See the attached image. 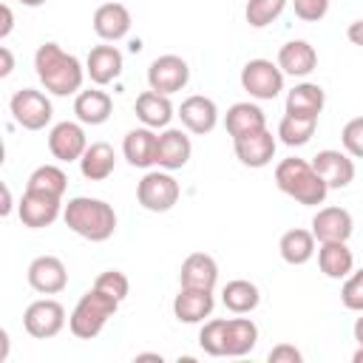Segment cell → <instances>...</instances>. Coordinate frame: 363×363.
<instances>
[{
	"mask_svg": "<svg viewBox=\"0 0 363 363\" xmlns=\"http://www.w3.org/2000/svg\"><path fill=\"white\" fill-rule=\"evenodd\" d=\"M74 113L82 125H102L113 113V99L105 91H96V88L79 91L77 99H74Z\"/></svg>",
	"mask_w": 363,
	"mask_h": 363,
	"instance_id": "28",
	"label": "cell"
},
{
	"mask_svg": "<svg viewBox=\"0 0 363 363\" xmlns=\"http://www.w3.org/2000/svg\"><path fill=\"white\" fill-rule=\"evenodd\" d=\"M315 241H318V238L312 235V230L295 227V230H286V233L281 235L278 252H281V258H284L286 264L301 267V264H306V261L315 255Z\"/></svg>",
	"mask_w": 363,
	"mask_h": 363,
	"instance_id": "30",
	"label": "cell"
},
{
	"mask_svg": "<svg viewBox=\"0 0 363 363\" xmlns=\"http://www.w3.org/2000/svg\"><path fill=\"white\" fill-rule=\"evenodd\" d=\"M116 167V153L108 142H91L79 159V173L88 182H105Z\"/></svg>",
	"mask_w": 363,
	"mask_h": 363,
	"instance_id": "29",
	"label": "cell"
},
{
	"mask_svg": "<svg viewBox=\"0 0 363 363\" xmlns=\"http://www.w3.org/2000/svg\"><path fill=\"white\" fill-rule=\"evenodd\" d=\"M94 31L105 43H116L130 31V11L122 3H102L94 11Z\"/></svg>",
	"mask_w": 363,
	"mask_h": 363,
	"instance_id": "20",
	"label": "cell"
},
{
	"mask_svg": "<svg viewBox=\"0 0 363 363\" xmlns=\"http://www.w3.org/2000/svg\"><path fill=\"white\" fill-rule=\"evenodd\" d=\"M340 301L352 312H363V269H352L340 286Z\"/></svg>",
	"mask_w": 363,
	"mask_h": 363,
	"instance_id": "38",
	"label": "cell"
},
{
	"mask_svg": "<svg viewBox=\"0 0 363 363\" xmlns=\"http://www.w3.org/2000/svg\"><path fill=\"white\" fill-rule=\"evenodd\" d=\"M199 346L210 357H224V349H227V318L204 320V326L199 332Z\"/></svg>",
	"mask_w": 363,
	"mask_h": 363,
	"instance_id": "35",
	"label": "cell"
},
{
	"mask_svg": "<svg viewBox=\"0 0 363 363\" xmlns=\"http://www.w3.org/2000/svg\"><path fill=\"white\" fill-rule=\"evenodd\" d=\"M275 184L281 193H286L289 199H295L298 204H306V207H318L326 201V182L318 176V170L312 167V162L306 159H298V156H289V159H281L278 167H275Z\"/></svg>",
	"mask_w": 363,
	"mask_h": 363,
	"instance_id": "3",
	"label": "cell"
},
{
	"mask_svg": "<svg viewBox=\"0 0 363 363\" xmlns=\"http://www.w3.org/2000/svg\"><path fill=\"white\" fill-rule=\"evenodd\" d=\"M85 74L94 85H108L122 74V51L116 45H94L85 57Z\"/></svg>",
	"mask_w": 363,
	"mask_h": 363,
	"instance_id": "19",
	"label": "cell"
},
{
	"mask_svg": "<svg viewBox=\"0 0 363 363\" xmlns=\"http://www.w3.org/2000/svg\"><path fill=\"white\" fill-rule=\"evenodd\" d=\"M136 360H162V354H136Z\"/></svg>",
	"mask_w": 363,
	"mask_h": 363,
	"instance_id": "49",
	"label": "cell"
},
{
	"mask_svg": "<svg viewBox=\"0 0 363 363\" xmlns=\"http://www.w3.org/2000/svg\"><path fill=\"white\" fill-rule=\"evenodd\" d=\"M190 82V65L179 54H162L147 65V85L164 96L182 91Z\"/></svg>",
	"mask_w": 363,
	"mask_h": 363,
	"instance_id": "9",
	"label": "cell"
},
{
	"mask_svg": "<svg viewBox=\"0 0 363 363\" xmlns=\"http://www.w3.org/2000/svg\"><path fill=\"white\" fill-rule=\"evenodd\" d=\"M11 26H14L11 9H9V6H3V26H0V37H3V40H6L9 34H11Z\"/></svg>",
	"mask_w": 363,
	"mask_h": 363,
	"instance_id": "44",
	"label": "cell"
},
{
	"mask_svg": "<svg viewBox=\"0 0 363 363\" xmlns=\"http://www.w3.org/2000/svg\"><path fill=\"white\" fill-rule=\"evenodd\" d=\"M20 6H28V9H37V6H43L45 0H17Z\"/></svg>",
	"mask_w": 363,
	"mask_h": 363,
	"instance_id": "48",
	"label": "cell"
},
{
	"mask_svg": "<svg viewBox=\"0 0 363 363\" xmlns=\"http://www.w3.org/2000/svg\"><path fill=\"white\" fill-rule=\"evenodd\" d=\"M284 9H286V0H247L244 17L252 28H264L272 20H278L284 14Z\"/></svg>",
	"mask_w": 363,
	"mask_h": 363,
	"instance_id": "36",
	"label": "cell"
},
{
	"mask_svg": "<svg viewBox=\"0 0 363 363\" xmlns=\"http://www.w3.org/2000/svg\"><path fill=\"white\" fill-rule=\"evenodd\" d=\"M352 360H354V363H363V343H357V349H354Z\"/></svg>",
	"mask_w": 363,
	"mask_h": 363,
	"instance_id": "47",
	"label": "cell"
},
{
	"mask_svg": "<svg viewBox=\"0 0 363 363\" xmlns=\"http://www.w3.org/2000/svg\"><path fill=\"white\" fill-rule=\"evenodd\" d=\"M9 111L14 116V122L26 130H43L51 116H54V108H51V99L37 91V88H20L14 91L11 102H9Z\"/></svg>",
	"mask_w": 363,
	"mask_h": 363,
	"instance_id": "7",
	"label": "cell"
},
{
	"mask_svg": "<svg viewBox=\"0 0 363 363\" xmlns=\"http://www.w3.org/2000/svg\"><path fill=\"white\" fill-rule=\"evenodd\" d=\"M329 3H332V0H292V9H295V17H298V20H303V23H318V20L326 17Z\"/></svg>",
	"mask_w": 363,
	"mask_h": 363,
	"instance_id": "40",
	"label": "cell"
},
{
	"mask_svg": "<svg viewBox=\"0 0 363 363\" xmlns=\"http://www.w3.org/2000/svg\"><path fill=\"white\" fill-rule=\"evenodd\" d=\"M34 71L43 88L54 96L79 94L82 79H85V65L74 54L62 51V45L57 43H43L34 51Z\"/></svg>",
	"mask_w": 363,
	"mask_h": 363,
	"instance_id": "1",
	"label": "cell"
},
{
	"mask_svg": "<svg viewBox=\"0 0 363 363\" xmlns=\"http://www.w3.org/2000/svg\"><path fill=\"white\" fill-rule=\"evenodd\" d=\"M88 147V139H85V130H82V122H57L51 130H48V150L57 162H79L82 153Z\"/></svg>",
	"mask_w": 363,
	"mask_h": 363,
	"instance_id": "11",
	"label": "cell"
},
{
	"mask_svg": "<svg viewBox=\"0 0 363 363\" xmlns=\"http://www.w3.org/2000/svg\"><path fill=\"white\" fill-rule=\"evenodd\" d=\"M354 230L352 213L343 207H320L312 218V235L323 244V241H349Z\"/></svg>",
	"mask_w": 363,
	"mask_h": 363,
	"instance_id": "18",
	"label": "cell"
},
{
	"mask_svg": "<svg viewBox=\"0 0 363 363\" xmlns=\"http://www.w3.org/2000/svg\"><path fill=\"white\" fill-rule=\"evenodd\" d=\"M94 286L96 289H102L105 295H111V298H116L119 303L128 298V292H130V284H128V275L125 272H119V269H105L102 275H96V281H94Z\"/></svg>",
	"mask_w": 363,
	"mask_h": 363,
	"instance_id": "37",
	"label": "cell"
},
{
	"mask_svg": "<svg viewBox=\"0 0 363 363\" xmlns=\"http://www.w3.org/2000/svg\"><path fill=\"white\" fill-rule=\"evenodd\" d=\"M62 213V201L57 196H48V193H34V190H26L20 204H17V216L23 221V227L28 230H40V227H51Z\"/></svg>",
	"mask_w": 363,
	"mask_h": 363,
	"instance_id": "10",
	"label": "cell"
},
{
	"mask_svg": "<svg viewBox=\"0 0 363 363\" xmlns=\"http://www.w3.org/2000/svg\"><path fill=\"white\" fill-rule=\"evenodd\" d=\"M318 267L326 278L340 281L354 269V255L346 247V241H323L318 247Z\"/></svg>",
	"mask_w": 363,
	"mask_h": 363,
	"instance_id": "27",
	"label": "cell"
},
{
	"mask_svg": "<svg viewBox=\"0 0 363 363\" xmlns=\"http://www.w3.org/2000/svg\"><path fill=\"white\" fill-rule=\"evenodd\" d=\"M267 360H269V363H301V360H303V354H301L292 343H278L275 349H269Z\"/></svg>",
	"mask_w": 363,
	"mask_h": 363,
	"instance_id": "41",
	"label": "cell"
},
{
	"mask_svg": "<svg viewBox=\"0 0 363 363\" xmlns=\"http://www.w3.org/2000/svg\"><path fill=\"white\" fill-rule=\"evenodd\" d=\"M221 303L233 312V315H247L252 312L258 303H261V292L252 281L247 278H235V281H227L224 289H221Z\"/></svg>",
	"mask_w": 363,
	"mask_h": 363,
	"instance_id": "31",
	"label": "cell"
},
{
	"mask_svg": "<svg viewBox=\"0 0 363 363\" xmlns=\"http://www.w3.org/2000/svg\"><path fill=\"white\" fill-rule=\"evenodd\" d=\"M133 111H136L139 122L153 128V130L156 128H167L170 119H173V102H170V96H164L159 91H142L136 96Z\"/></svg>",
	"mask_w": 363,
	"mask_h": 363,
	"instance_id": "25",
	"label": "cell"
},
{
	"mask_svg": "<svg viewBox=\"0 0 363 363\" xmlns=\"http://www.w3.org/2000/svg\"><path fill=\"white\" fill-rule=\"evenodd\" d=\"M116 309H119V301H116V298H111V295H105L102 289L91 286V289L77 301L74 312L68 315V329H71L74 337L91 340V337H96V335L105 329V323L116 315Z\"/></svg>",
	"mask_w": 363,
	"mask_h": 363,
	"instance_id": "4",
	"label": "cell"
},
{
	"mask_svg": "<svg viewBox=\"0 0 363 363\" xmlns=\"http://www.w3.org/2000/svg\"><path fill=\"white\" fill-rule=\"evenodd\" d=\"M224 128H227V133H230L233 139H238V136L264 130V128H267V116H264V111H261L255 102H235V105L227 108Z\"/></svg>",
	"mask_w": 363,
	"mask_h": 363,
	"instance_id": "26",
	"label": "cell"
},
{
	"mask_svg": "<svg viewBox=\"0 0 363 363\" xmlns=\"http://www.w3.org/2000/svg\"><path fill=\"white\" fill-rule=\"evenodd\" d=\"M216 306L213 289H196V286H182L179 295L173 298V315L182 323H201L204 318H210Z\"/></svg>",
	"mask_w": 363,
	"mask_h": 363,
	"instance_id": "17",
	"label": "cell"
},
{
	"mask_svg": "<svg viewBox=\"0 0 363 363\" xmlns=\"http://www.w3.org/2000/svg\"><path fill=\"white\" fill-rule=\"evenodd\" d=\"M0 60H3V68H0V77H9L11 74V68H14V57H11V51L3 45L0 48Z\"/></svg>",
	"mask_w": 363,
	"mask_h": 363,
	"instance_id": "43",
	"label": "cell"
},
{
	"mask_svg": "<svg viewBox=\"0 0 363 363\" xmlns=\"http://www.w3.org/2000/svg\"><path fill=\"white\" fill-rule=\"evenodd\" d=\"M354 340H357V343H363V315L354 320Z\"/></svg>",
	"mask_w": 363,
	"mask_h": 363,
	"instance_id": "46",
	"label": "cell"
},
{
	"mask_svg": "<svg viewBox=\"0 0 363 363\" xmlns=\"http://www.w3.org/2000/svg\"><path fill=\"white\" fill-rule=\"evenodd\" d=\"M28 284L40 295H57L68 286V269L57 255H37L28 264Z\"/></svg>",
	"mask_w": 363,
	"mask_h": 363,
	"instance_id": "13",
	"label": "cell"
},
{
	"mask_svg": "<svg viewBox=\"0 0 363 363\" xmlns=\"http://www.w3.org/2000/svg\"><path fill=\"white\" fill-rule=\"evenodd\" d=\"M315 128H318V119H309V116H289V113H286V116L278 122V139H281L284 145H289V147H301V145H306V142L312 139Z\"/></svg>",
	"mask_w": 363,
	"mask_h": 363,
	"instance_id": "34",
	"label": "cell"
},
{
	"mask_svg": "<svg viewBox=\"0 0 363 363\" xmlns=\"http://www.w3.org/2000/svg\"><path fill=\"white\" fill-rule=\"evenodd\" d=\"M179 119L190 133L204 136L218 125V105L204 94H193L179 105Z\"/></svg>",
	"mask_w": 363,
	"mask_h": 363,
	"instance_id": "15",
	"label": "cell"
},
{
	"mask_svg": "<svg viewBox=\"0 0 363 363\" xmlns=\"http://www.w3.org/2000/svg\"><path fill=\"white\" fill-rule=\"evenodd\" d=\"M233 147H235V156H238L241 164L258 170V167H267L275 159L278 142H275L272 130L264 128V130H255V133H247V136L233 139Z\"/></svg>",
	"mask_w": 363,
	"mask_h": 363,
	"instance_id": "14",
	"label": "cell"
},
{
	"mask_svg": "<svg viewBox=\"0 0 363 363\" xmlns=\"http://www.w3.org/2000/svg\"><path fill=\"white\" fill-rule=\"evenodd\" d=\"M0 213L3 216L11 213V190H9V184H3V207H0Z\"/></svg>",
	"mask_w": 363,
	"mask_h": 363,
	"instance_id": "45",
	"label": "cell"
},
{
	"mask_svg": "<svg viewBox=\"0 0 363 363\" xmlns=\"http://www.w3.org/2000/svg\"><path fill=\"white\" fill-rule=\"evenodd\" d=\"M284 71L278 68V62L255 57L241 68V88L252 96V99H275L284 91Z\"/></svg>",
	"mask_w": 363,
	"mask_h": 363,
	"instance_id": "6",
	"label": "cell"
},
{
	"mask_svg": "<svg viewBox=\"0 0 363 363\" xmlns=\"http://www.w3.org/2000/svg\"><path fill=\"white\" fill-rule=\"evenodd\" d=\"M62 218L65 227L71 233H77L85 241H108L116 230V213L108 201L102 199H91V196H77L62 207Z\"/></svg>",
	"mask_w": 363,
	"mask_h": 363,
	"instance_id": "2",
	"label": "cell"
},
{
	"mask_svg": "<svg viewBox=\"0 0 363 363\" xmlns=\"http://www.w3.org/2000/svg\"><path fill=\"white\" fill-rule=\"evenodd\" d=\"M62 326H65V306L54 298H40V301L28 303L23 312V329L37 340L57 337L62 332Z\"/></svg>",
	"mask_w": 363,
	"mask_h": 363,
	"instance_id": "8",
	"label": "cell"
},
{
	"mask_svg": "<svg viewBox=\"0 0 363 363\" xmlns=\"http://www.w3.org/2000/svg\"><path fill=\"white\" fill-rule=\"evenodd\" d=\"M190 153H193V145H190V136L184 130L164 128L159 133V142H156V164L162 170H182L190 162Z\"/></svg>",
	"mask_w": 363,
	"mask_h": 363,
	"instance_id": "16",
	"label": "cell"
},
{
	"mask_svg": "<svg viewBox=\"0 0 363 363\" xmlns=\"http://www.w3.org/2000/svg\"><path fill=\"white\" fill-rule=\"evenodd\" d=\"M156 142H159V133H153V128L142 125V128H133L125 133L122 153L133 167H150V164H156Z\"/></svg>",
	"mask_w": 363,
	"mask_h": 363,
	"instance_id": "22",
	"label": "cell"
},
{
	"mask_svg": "<svg viewBox=\"0 0 363 363\" xmlns=\"http://www.w3.org/2000/svg\"><path fill=\"white\" fill-rule=\"evenodd\" d=\"M326 105V94L318 82H298L289 94H286V113L289 116H309L318 119L320 111Z\"/></svg>",
	"mask_w": 363,
	"mask_h": 363,
	"instance_id": "24",
	"label": "cell"
},
{
	"mask_svg": "<svg viewBox=\"0 0 363 363\" xmlns=\"http://www.w3.org/2000/svg\"><path fill=\"white\" fill-rule=\"evenodd\" d=\"M179 193H182L179 182L170 176V170H162V167L147 170L136 184V199L150 213H167L179 201Z\"/></svg>",
	"mask_w": 363,
	"mask_h": 363,
	"instance_id": "5",
	"label": "cell"
},
{
	"mask_svg": "<svg viewBox=\"0 0 363 363\" xmlns=\"http://www.w3.org/2000/svg\"><path fill=\"white\" fill-rule=\"evenodd\" d=\"M218 281V264L207 252H190L182 261L179 269V284L182 286H196V289H213Z\"/></svg>",
	"mask_w": 363,
	"mask_h": 363,
	"instance_id": "21",
	"label": "cell"
},
{
	"mask_svg": "<svg viewBox=\"0 0 363 363\" xmlns=\"http://www.w3.org/2000/svg\"><path fill=\"white\" fill-rule=\"evenodd\" d=\"M318 65V51L306 40H289L278 51V68L289 77H306Z\"/></svg>",
	"mask_w": 363,
	"mask_h": 363,
	"instance_id": "23",
	"label": "cell"
},
{
	"mask_svg": "<svg viewBox=\"0 0 363 363\" xmlns=\"http://www.w3.org/2000/svg\"><path fill=\"white\" fill-rule=\"evenodd\" d=\"M65 187H68V176H65L62 167H57V164H40V167L28 176V182H26V190L48 193V196H57V199H62Z\"/></svg>",
	"mask_w": 363,
	"mask_h": 363,
	"instance_id": "33",
	"label": "cell"
},
{
	"mask_svg": "<svg viewBox=\"0 0 363 363\" xmlns=\"http://www.w3.org/2000/svg\"><path fill=\"white\" fill-rule=\"evenodd\" d=\"M346 37L352 45H360L363 48V20H354L349 28H346Z\"/></svg>",
	"mask_w": 363,
	"mask_h": 363,
	"instance_id": "42",
	"label": "cell"
},
{
	"mask_svg": "<svg viewBox=\"0 0 363 363\" xmlns=\"http://www.w3.org/2000/svg\"><path fill=\"white\" fill-rule=\"evenodd\" d=\"M312 167L318 170V176L326 182L329 190H343L354 179V162L346 150H332V147L318 150L312 156Z\"/></svg>",
	"mask_w": 363,
	"mask_h": 363,
	"instance_id": "12",
	"label": "cell"
},
{
	"mask_svg": "<svg viewBox=\"0 0 363 363\" xmlns=\"http://www.w3.org/2000/svg\"><path fill=\"white\" fill-rule=\"evenodd\" d=\"M258 343V326L250 318H227V349L224 357H244Z\"/></svg>",
	"mask_w": 363,
	"mask_h": 363,
	"instance_id": "32",
	"label": "cell"
},
{
	"mask_svg": "<svg viewBox=\"0 0 363 363\" xmlns=\"http://www.w3.org/2000/svg\"><path fill=\"white\" fill-rule=\"evenodd\" d=\"M340 142H343V150L354 159H363V116H354L343 125L340 130Z\"/></svg>",
	"mask_w": 363,
	"mask_h": 363,
	"instance_id": "39",
	"label": "cell"
}]
</instances>
